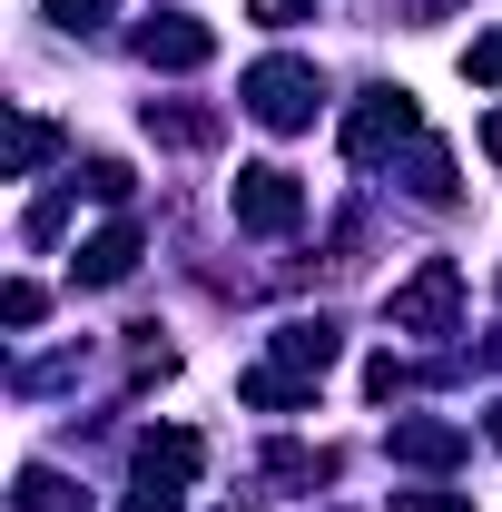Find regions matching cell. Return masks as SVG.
Returning a JSON list of instances; mask_svg holds the SVG:
<instances>
[{"mask_svg": "<svg viewBox=\"0 0 502 512\" xmlns=\"http://www.w3.org/2000/svg\"><path fill=\"white\" fill-rule=\"evenodd\" d=\"M325 365H335V325L325 316H286L276 325V355H266L237 394H247L256 414H296V404H315V375H325Z\"/></svg>", "mask_w": 502, "mask_h": 512, "instance_id": "6da1fadb", "label": "cell"}, {"mask_svg": "<svg viewBox=\"0 0 502 512\" xmlns=\"http://www.w3.org/2000/svg\"><path fill=\"white\" fill-rule=\"evenodd\" d=\"M384 316H394V335H453V316H463V266H453V256H424V266L384 296Z\"/></svg>", "mask_w": 502, "mask_h": 512, "instance_id": "7a4b0ae2", "label": "cell"}, {"mask_svg": "<svg viewBox=\"0 0 502 512\" xmlns=\"http://www.w3.org/2000/svg\"><path fill=\"white\" fill-rule=\"evenodd\" d=\"M247 109L276 128V138H286V128H315V109H325L315 60H256V69H247Z\"/></svg>", "mask_w": 502, "mask_h": 512, "instance_id": "3957f363", "label": "cell"}, {"mask_svg": "<svg viewBox=\"0 0 502 512\" xmlns=\"http://www.w3.org/2000/svg\"><path fill=\"white\" fill-rule=\"evenodd\" d=\"M424 128V109H414V89H365L355 109H345V158L365 168V158H384V148H404Z\"/></svg>", "mask_w": 502, "mask_h": 512, "instance_id": "277c9868", "label": "cell"}, {"mask_svg": "<svg viewBox=\"0 0 502 512\" xmlns=\"http://www.w3.org/2000/svg\"><path fill=\"white\" fill-rule=\"evenodd\" d=\"M227 207H237V227H247V237H286V227L306 217V188H296V168H237Z\"/></svg>", "mask_w": 502, "mask_h": 512, "instance_id": "5b68a950", "label": "cell"}, {"mask_svg": "<svg viewBox=\"0 0 502 512\" xmlns=\"http://www.w3.org/2000/svg\"><path fill=\"white\" fill-rule=\"evenodd\" d=\"M197 473H207V444H197L188 424H158V434H138V483H148V493H188Z\"/></svg>", "mask_w": 502, "mask_h": 512, "instance_id": "8992f818", "label": "cell"}, {"mask_svg": "<svg viewBox=\"0 0 502 512\" xmlns=\"http://www.w3.org/2000/svg\"><path fill=\"white\" fill-rule=\"evenodd\" d=\"M138 60H148V69H207V60H217V30L188 20V10H158V20L138 30Z\"/></svg>", "mask_w": 502, "mask_h": 512, "instance_id": "52a82bcc", "label": "cell"}, {"mask_svg": "<svg viewBox=\"0 0 502 512\" xmlns=\"http://www.w3.org/2000/svg\"><path fill=\"white\" fill-rule=\"evenodd\" d=\"M69 276H79V286H128V276H138V227H99V237H89V247L69 256Z\"/></svg>", "mask_w": 502, "mask_h": 512, "instance_id": "ba28073f", "label": "cell"}, {"mask_svg": "<svg viewBox=\"0 0 502 512\" xmlns=\"http://www.w3.org/2000/svg\"><path fill=\"white\" fill-rule=\"evenodd\" d=\"M463 453V424H434V414H414V424H394V463H453Z\"/></svg>", "mask_w": 502, "mask_h": 512, "instance_id": "9c48e42d", "label": "cell"}, {"mask_svg": "<svg viewBox=\"0 0 502 512\" xmlns=\"http://www.w3.org/2000/svg\"><path fill=\"white\" fill-rule=\"evenodd\" d=\"M148 138H168V148H207L217 119H207V109H178V99H148Z\"/></svg>", "mask_w": 502, "mask_h": 512, "instance_id": "30bf717a", "label": "cell"}, {"mask_svg": "<svg viewBox=\"0 0 502 512\" xmlns=\"http://www.w3.org/2000/svg\"><path fill=\"white\" fill-rule=\"evenodd\" d=\"M50 158H60V128L20 109V119H10V178H30V168H50Z\"/></svg>", "mask_w": 502, "mask_h": 512, "instance_id": "8fae6325", "label": "cell"}, {"mask_svg": "<svg viewBox=\"0 0 502 512\" xmlns=\"http://www.w3.org/2000/svg\"><path fill=\"white\" fill-rule=\"evenodd\" d=\"M40 316H50V296H40L30 276H10V286H0V325H40Z\"/></svg>", "mask_w": 502, "mask_h": 512, "instance_id": "7c38bea8", "label": "cell"}, {"mask_svg": "<svg viewBox=\"0 0 502 512\" xmlns=\"http://www.w3.org/2000/svg\"><path fill=\"white\" fill-rule=\"evenodd\" d=\"M79 188L99 197V207H128V168H119V158H89V168H79Z\"/></svg>", "mask_w": 502, "mask_h": 512, "instance_id": "4fadbf2b", "label": "cell"}, {"mask_svg": "<svg viewBox=\"0 0 502 512\" xmlns=\"http://www.w3.org/2000/svg\"><path fill=\"white\" fill-rule=\"evenodd\" d=\"M414 197H453V158H443V148H414Z\"/></svg>", "mask_w": 502, "mask_h": 512, "instance_id": "5bb4252c", "label": "cell"}, {"mask_svg": "<svg viewBox=\"0 0 502 512\" xmlns=\"http://www.w3.org/2000/svg\"><path fill=\"white\" fill-rule=\"evenodd\" d=\"M463 79H473V89H502V30H483V40L463 50Z\"/></svg>", "mask_w": 502, "mask_h": 512, "instance_id": "9a60e30c", "label": "cell"}, {"mask_svg": "<svg viewBox=\"0 0 502 512\" xmlns=\"http://www.w3.org/2000/svg\"><path fill=\"white\" fill-rule=\"evenodd\" d=\"M69 493H60V473H50V463H30V473H20V512H60Z\"/></svg>", "mask_w": 502, "mask_h": 512, "instance_id": "2e32d148", "label": "cell"}, {"mask_svg": "<svg viewBox=\"0 0 502 512\" xmlns=\"http://www.w3.org/2000/svg\"><path fill=\"white\" fill-rule=\"evenodd\" d=\"M109 10H119V0H50V20H60V30H99Z\"/></svg>", "mask_w": 502, "mask_h": 512, "instance_id": "e0dca14e", "label": "cell"}, {"mask_svg": "<svg viewBox=\"0 0 502 512\" xmlns=\"http://www.w3.org/2000/svg\"><path fill=\"white\" fill-rule=\"evenodd\" d=\"M394 512H473V493H394Z\"/></svg>", "mask_w": 502, "mask_h": 512, "instance_id": "ac0fdd59", "label": "cell"}, {"mask_svg": "<svg viewBox=\"0 0 502 512\" xmlns=\"http://www.w3.org/2000/svg\"><path fill=\"white\" fill-rule=\"evenodd\" d=\"M256 10V30H296V20H306V0H247Z\"/></svg>", "mask_w": 502, "mask_h": 512, "instance_id": "d6986e66", "label": "cell"}, {"mask_svg": "<svg viewBox=\"0 0 502 512\" xmlns=\"http://www.w3.org/2000/svg\"><path fill=\"white\" fill-rule=\"evenodd\" d=\"M483 158H493V168H502V109H493V119H483Z\"/></svg>", "mask_w": 502, "mask_h": 512, "instance_id": "ffe728a7", "label": "cell"}, {"mask_svg": "<svg viewBox=\"0 0 502 512\" xmlns=\"http://www.w3.org/2000/svg\"><path fill=\"white\" fill-rule=\"evenodd\" d=\"M493 444H502V404H493Z\"/></svg>", "mask_w": 502, "mask_h": 512, "instance_id": "44dd1931", "label": "cell"}]
</instances>
